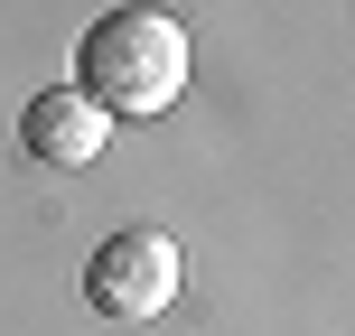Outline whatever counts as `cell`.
<instances>
[{
    "mask_svg": "<svg viewBox=\"0 0 355 336\" xmlns=\"http://www.w3.org/2000/svg\"><path fill=\"white\" fill-rule=\"evenodd\" d=\"M178 281H187V262H178V243L159 224H122L94 243L85 262V308L94 318H159L178 299Z\"/></svg>",
    "mask_w": 355,
    "mask_h": 336,
    "instance_id": "7a4b0ae2",
    "label": "cell"
},
{
    "mask_svg": "<svg viewBox=\"0 0 355 336\" xmlns=\"http://www.w3.org/2000/svg\"><path fill=\"white\" fill-rule=\"evenodd\" d=\"M103 141H112V122H103L75 85H47L28 112H19V150H28L37 168H94Z\"/></svg>",
    "mask_w": 355,
    "mask_h": 336,
    "instance_id": "3957f363",
    "label": "cell"
},
{
    "mask_svg": "<svg viewBox=\"0 0 355 336\" xmlns=\"http://www.w3.org/2000/svg\"><path fill=\"white\" fill-rule=\"evenodd\" d=\"M75 94H85L103 122H150L187 94V28L150 0H122L103 10L85 37H75Z\"/></svg>",
    "mask_w": 355,
    "mask_h": 336,
    "instance_id": "6da1fadb",
    "label": "cell"
}]
</instances>
